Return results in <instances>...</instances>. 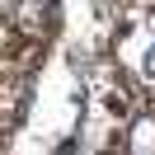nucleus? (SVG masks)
Returning <instances> with one entry per match:
<instances>
[{"mask_svg":"<svg viewBox=\"0 0 155 155\" xmlns=\"http://www.w3.org/2000/svg\"><path fill=\"white\" fill-rule=\"evenodd\" d=\"M85 89H89V122H99V127H122L136 113V99L127 89V80L108 61L85 71Z\"/></svg>","mask_w":155,"mask_h":155,"instance_id":"f257e3e1","label":"nucleus"},{"mask_svg":"<svg viewBox=\"0 0 155 155\" xmlns=\"http://www.w3.org/2000/svg\"><path fill=\"white\" fill-rule=\"evenodd\" d=\"M10 24L24 33V38H33V42H42V38H52L57 33V0H10Z\"/></svg>","mask_w":155,"mask_h":155,"instance_id":"f03ea898","label":"nucleus"},{"mask_svg":"<svg viewBox=\"0 0 155 155\" xmlns=\"http://www.w3.org/2000/svg\"><path fill=\"white\" fill-rule=\"evenodd\" d=\"M136 66H141V75H146V80H155V38L146 42V52H141V61H136Z\"/></svg>","mask_w":155,"mask_h":155,"instance_id":"7ed1b4c3","label":"nucleus"}]
</instances>
